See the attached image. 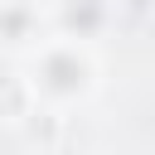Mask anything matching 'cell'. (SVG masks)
<instances>
[{"label": "cell", "instance_id": "cell-1", "mask_svg": "<svg viewBox=\"0 0 155 155\" xmlns=\"http://www.w3.org/2000/svg\"><path fill=\"white\" fill-rule=\"evenodd\" d=\"M24 73L44 107H73L97 92V53L78 34L44 39L34 53H24Z\"/></svg>", "mask_w": 155, "mask_h": 155}, {"label": "cell", "instance_id": "cell-2", "mask_svg": "<svg viewBox=\"0 0 155 155\" xmlns=\"http://www.w3.org/2000/svg\"><path fill=\"white\" fill-rule=\"evenodd\" d=\"M0 34H5V48H10L15 58L34 53V48L44 44V39H39V5L10 0V5H5V19H0Z\"/></svg>", "mask_w": 155, "mask_h": 155}]
</instances>
